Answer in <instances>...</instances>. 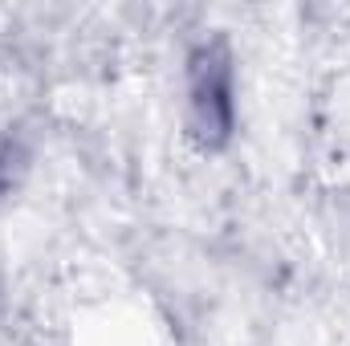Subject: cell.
<instances>
[{"mask_svg":"<svg viewBox=\"0 0 350 346\" xmlns=\"http://www.w3.org/2000/svg\"><path fill=\"white\" fill-rule=\"evenodd\" d=\"M187 127L200 139V147H220L232 131V62L220 41L204 45L191 57Z\"/></svg>","mask_w":350,"mask_h":346,"instance_id":"1","label":"cell"}]
</instances>
